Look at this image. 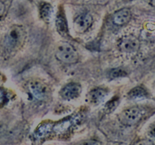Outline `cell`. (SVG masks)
<instances>
[{
	"label": "cell",
	"instance_id": "obj_4",
	"mask_svg": "<svg viewBox=\"0 0 155 145\" xmlns=\"http://www.w3.org/2000/svg\"><path fill=\"white\" fill-rule=\"evenodd\" d=\"M27 87L33 97L39 100H43L47 98L50 91L46 84L37 80L30 81Z\"/></svg>",
	"mask_w": 155,
	"mask_h": 145
},
{
	"label": "cell",
	"instance_id": "obj_7",
	"mask_svg": "<svg viewBox=\"0 0 155 145\" xmlns=\"http://www.w3.org/2000/svg\"><path fill=\"white\" fill-rule=\"evenodd\" d=\"M93 23V17L90 14L84 13L78 16L74 20V28L76 32L82 33L88 29Z\"/></svg>",
	"mask_w": 155,
	"mask_h": 145
},
{
	"label": "cell",
	"instance_id": "obj_5",
	"mask_svg": "<svg viewBox=\"0 0 155 145\" xmlns=\"http://www.w3.org/2000/svg\"><path fill=\"white\" fill-rule=\"evenodd\" d=\"M81 93V85L75 82H71L65 85L61 89L59 94L63 100H71L79 97Z\"/></svg>",
	"mask_w": 155,
	"mask_h": 145
},
{
	"label": "cell",
	"instance_id": "obj_6",
	"mask_svg": "<svg viewBox=\"0 0 155 145\" xmlns=\"http://www.w3.org/2000/svg\"><path fill=\"white\" fill-rule=\"evenodd\" d=\"M140 43L138 39L129 35L122 39L119 42V48L122 52L134 53L139 48Z\"/></svg>",
	"mask_w": 155,
	"mask_h": 145
},
{
	"label": "cell",
	"instance_id": "obj_17",
	"mask_svg": "<svg viewBox=\"0 0 155 145\" xmlns=\"http://www.w3.org/2000/svg\"><path fill=\"white\" fill-rule=\"evenodd\" d=\"M135 145H153V142L149 139H144V140H141L138 141L137 143H135Z\"/></svg>",
	"mask_w": 155,
	"mask_h": 145
},
{
	"label": "cell",
	"instance_id": "obj_9",
	"mask_svg": "<svg viewBox=\"0 0 155 145\" xmlns=\"http://www.w3.org/2000/svg\"><path fill=\"white\" fill-rule=\"evenodd\" d=\"M131 17V11L128 8H123L116 11L113 15V22L116 25H123L127 23Z\"/></svg>",
	"mask_w": 155,
	"mask_h": 145
},
{
	"label": "cell",
	"instance_id": "obj_14",
	"mask_svg": "<svg viewBox=\"0 0 155 145\" xmlns=\"http://www.w3.org/2000/svg\"><path fill=\"white\" fill-rule=\"evenodd\" d=\"M126 75H127V73H126V71L123 70L121 68H115V69H112L108 73L109 78L111 79L125 77V76H126Z\"/></svg>",
	"mask_w": 155,
	"mask_h": 145
},
{
	"label": "cell",
	"instance_id": "obj_2",
	"mask_svg": "<svg viewBox=\"0 0 155 145\" xmlns=\"http://www.w3.org/2000/svg\"><path fill=\"white\" fill-rule=\"evenodd\" d=\"M56 57L65 63H74L78 60V53L71 44L63 42L58 46Z\"/></svg>",
	"mask_w": 155,
	"mask_h": 145
},
{
	"label": "cell",
	"instance_id": "obj_15",
	"mask_svg": "<svg viewBox=\"0 0 155 145\" xmlns=\"http://www.w3.org/2000/svg\"><path fill=\"white\" fill-rule=\"evenodd\" d=\"M79 145H101V143L97 140L89 139V140H85L82 141Z\"/></svg>",
	"mask_w": 155,
	"mask_h": 145
},
{
	"label": "cell",
	"instance_id": "obj_11",
	"mask_svg": "<svg viewBox=\"0 0 155 145\" xmlns=\"http://www.w3.org/2000/svg\"><path fill=\"white\" fill-rule=\"evenodd\" d=\"M147 95L148 94L147 91L141 86H137L132 88L128 94L129 98L133 100H143L144 98H147Z\"/></svg>",
	"mask_w": 155,
	"mask_h": 145
},
{
	"label": "cell",
	"instance_id": "obj_3",
	"mask_svg": "<svg viewBox=\"0 0 155 145\" xmlns=\"http://www.w3.org/2000/svg\"><path fill=\"white\" fill-rule=\"evenodd\" d=\"M143 116L144 112L141 108L133 106L123 110L119 116V119L123 125L132 126L138 123Z\"/></svg>",
	"mask_w": 155,
	"mask_h": 145
},
{
	"label": "cell",
	"instance_id": "obj_13",
	"mask_svg": "<svg viewBox=\"0 0 155 145\" xmlns=\"http://www.w3.org/2000/svg\"><path fill=\"white\" fill-rule=\"evenodd\" d=\"M120 97H115L110 99L108 102L104 106V111L106 113H110L116 110V108L118 106L120 103Z\"/></svg>",
	"mask_w": 155,
	"mask_h": 145
},
{
	"label": "cell",
	"instance_id": "obj_18",
	"mask_svg": "<svg viewBox=\"0 0 155 145\" xmlns=\"http://www.w3.org/2000/svg\"><path fill=\"white\" fill-rule=\"evenodd\" d=\"M5 11V5L2 2H0V15H2Z\"/></svg>",
	"mask_w": 155,
	"mask_h": 145
},
{
	"label": "cell",
	"instance_id": "obj_12",
	"mask_svg": "<svg viewBox=\"0 0 155 145\" xmlns=\"http://www.w3.org/2000/svg\"><path fill=\"white\" fill-rule=\"evenodd\" d=\"M53 14V8L50 4L44 3L41 7V17L46 22H49Z\"/></svg>",
	"mask_w": 155,
	"mask_h": 145
},
{
	"label": "cell",
	"instance_id": "obj_19",
	"mask_svg": "<svg viewBox=\"0 0 155 145\" xmlns=\"http://www.w3.org/2000/svg\"><path fill=\"white\" fill-rule=\"evenodd\" d=\"M1 85H2V80H1V77H0V87H1Z\"/></svg>",
	"mask_w": 155,
	"mask_h": 145
},
{
	"label": "cell",
	"instance_id": "obj_8",
	"mask_svg": "<svg viewBox=\"0 0 155 145\" xmlns=\"http://www.w3.org/2000/svg\"><path fill=\"white\" fill-rule=\"evenodd\" d=\"M108 94L107 90L102 88H97L91 90L87 95V101L93 106H97L105 100Z\"/></svg>",
	"mask_w": 155,
	"mask_h": 145
},
{
	"label": "cell",
	"instance_id": "obj_1",
	"mask_svg": "<svg viewBox=\"0 0 155 145\" xmlns=\"http://www.w3.org/2000/svg\"><path fill=\"white\" fill-rule=\"evenodd\" d=\"M25 32L23 28L14 26L8 30L5 37V47L9 51L18 48L23 43Z\"/></svg>",
	"mask_w": 155,
	"mask_h": 145
},
{
	"label": "cell",
	"instance_id": "obj_20",
	"mask_svg": "<svg viewBox=\"0 0 155 145\" xmlns=\"http://www.w3.org/2000/svg\"><path fill=\"white\" fill-rule=\"evenodd\" d=\"M153 4L155 5V0H153Z\"/></svg>",
	"mask_w": 155,
	"mask_h": 145
},
{
	"label": "cell",
	"instance_id": "obj_16",
	"mask_svg": "<svg viewBox=\"0 0 155 145\" xmlns=\"http://www.w3.org/2000/svg\"><path fill=\"white\" fill-rule=\"evenodd\" d=\"M147 135H148L149 138L152 139V140H155V123H153L149 128L148 131H147Z\"/></svg>",
	"mask_w": 155,
	"mask_h": 145
},
{
	"label": "cell",
	"instance_id": "obj_10",
	"mask_svg": "<svg viewBox=\"0 0 155 145\" xmlns=\"http://www.w3.org/2000/svg\"><path fill=\"white\" fill-rule=\"evenodd\" d=\"M56 26L58 32L63 36L68 35V25L66 18L62 11H59L56 19Z\"/></svg>",
	"mask_w": 155,
	"mask_h": 145
}]
</instances>
